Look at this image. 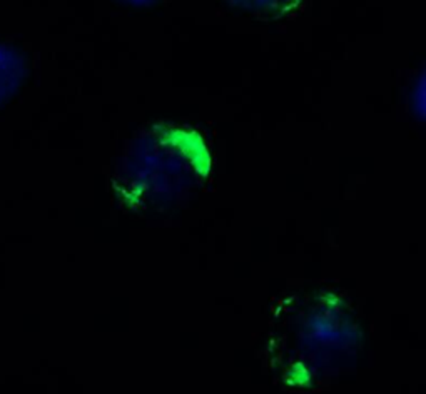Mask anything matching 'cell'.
Listing matches in <instances>:
<instances>
[{"label":"cell","mask_w":426,"mask_h":394,"mask_svg":"<svg viewBox=\"0 0 426 394\" xmlns=\"http://www.w3.org/2000/svg\"><path fill=\"white\" fill-rule=\"evenodd\" d=\"M283 381L291 388H310L312 383V373L304 362L298 361L291 364V368L284 373Z\"/></svg>","instance_id":"6da1fadb"},{"label":"cell","mask_w":426,"mask_h":394,"mask_svg":"<svg viewBox=\"0 0 426 394\" xmlns=\"http://www.w3.org/2000/svg\"><path fill=\"white\" fill-rule=\"evenodd\" d=\"M321 301L324 306H328V307H338L339 304H341V298L336 296L334 292H324V294L321 296Z\"/></svg>","instance_id":"7a4b0ae2"}]
</instances>
